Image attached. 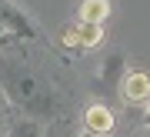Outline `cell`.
I'll return each instance as SVG.
<instances>
[{"instance_id":"1","label":"cell","mask_w":150,"mask_h":137,"mask_svg":"<svg viewBox=\"0 0 150 137\" xmlns=\"http://www.w3.org/2000/svg\"><path fill=\"white\" fill-rule=\"evenodd\" d=\"M0 90L27 121H50L60 111L57 90L17 50H0Z\"/></svg>"},{"instance_id":"2","label":"cell","mask_w":150,"mask_h":137,"mask_svg":"<svg viewBox=\"0 0 150 137\" xmlns=\"http://www.w3.org/2000/svg\"><path fill=\"white\" fill-rule=\"evenodd\" d=\"M0 30H7L17 40H37L40 37L33 17L23 10V7H17L13 0H0Z\"/></svg>"},{"instance_id":"3","label":"cell","mask_w":150,"mask_h":137,"mask_svg":"<svg viewBox=\"0 0 150 137\" xmlns=\"http://www.w3.org/2000/svg\"><path fill=\"white\" fill-rule=\"evenodd\" d=\"M127 60H123V54H110L107 57V64H103V80L107 84H123L127 80Z\"/></svg>"},{"instance_id":"4","label":"cell","mask_w":150,"mask_h":137,"mask_svg":"<svg viewBox=\"0 0 150 137\" xmlns=\"http://www.w3.org/2000/svg\"><path fill=\"white\" fill-rule=\"evenodd\" d=\"M43 134L47 131L40 127V121H27V117H20L7 127V137H43Z\"/></svg>"},{"instance_id":"5","label":"cell","mask_w":150,"mask_h":137,"mask_svg":"<svg viewBox=\"0 0 150 137\" xmlns=\"http://www.w3.org/2000/svg\"><path fill=\"white\" fill-rule=\"evenodd\" d=\"M147 90H150L147 77H140V74H134V70H130L127 80H123V94H127V100H144Z\"/></svg>"},{"instance_id":"6","label":"cell","mask_w":150,"mask_h":137,"mask_svg":"<svg viewBox=\"0 0 150 137\" xmlns=\"http://www.w3.org/2000/svg\"><path fill=\"white\" fill-rule=\"evenodd\" d=\"M87 121H90V127H87V131H93V134H100V131L107 134V131H110V114H107V111H100V107H93Z\"/></svg>"},{"instance_id":"7","label":"cell","mask_w":150,"mask_h":137,"mask_svg":"<svg viewBox=\"0 0 150 137\" xmlns=\"http://www.w3.org/2000/svg\"><path fill=\"white\" fill-rule=\"evenodd\" d=\"M43 137H67V134H64V127H60V124H50V127H47V134H43Z\"/></svg>"},{"instance_id":"8","label":"cell","mask_w":150,"mask_h":137,"mask_svg":"<svg viewBox=\"0 0 150 137\" xmlns=\"http://www.w3.org/2000/svg\"><path fill=\"white\" fill-rule=\"evenodd\" d=\"M80 137H103V134H93V131H83Z\"/></svg>"},{"instance_id":"9","label":"cell","mask_w":150,"mask_h":137,"mask_svg":"<svg viewBox=\"0 0 150 137\" xmlns=\"http://www.w3.org/2000/svg\"><path fill=\"white\" fill-rule=\"evenodd\" d=\"M7 37H10V34H7V30H0V44H4ZM0 50H4V47H0Z\"/></svg>"},{"instance_id":"10","label":"cell","mask_w":150,"mask_h":137,"mask_svg":"<svg viewBox=\"0 0 150 137\" xmlns=\"http://www.w3.org/2000/svg\"><path fill=\"white\" fill-rule=\"evenodd\" d=\"M144 124H147V127H150V107H147V114H144Z\"/></svg>"}]
</instances>
